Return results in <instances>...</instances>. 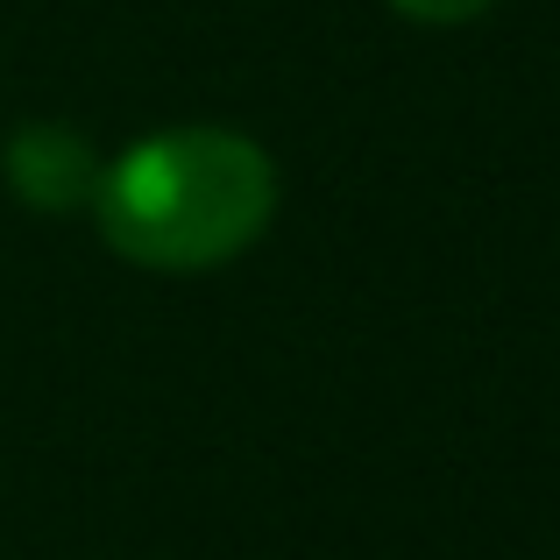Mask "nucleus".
<instances>
[{
    "label": "nucleus",
    "mask_w": 560,
    "mask_h": 560,
    "mask_svg": "<svg viewBox=\"0 0 560 560\" xmlns=\"http://www.w3.org/2000/svg\"><path fill=\"white\" fill-rule=\"evenodd\" d=\"M100 234L142 270H213L277 213V171L234 128H171L100 171Z\"/></svg>",
    "instance_id": "obj_1"
},
{
    "label": "nucleus",
    "mask_w": 560,
    "mask_h": 560,
    "mask_svg": "<svg viewBox=\"0 0 560 560\" xmlns=\"http://www.w3.org/2000/svg\"><path fill=\"white\" fill-rule=\"evenodd\" d=\"M8 185L36 213H79L100 191V156L79 128L65 121H28L8 136Z\"/></svg>",
    "instance_id": "obj_2"
},
{
    "label": "nucleus",
    "mask_w": 560,
    "mask_h": 560,
    "mask_svg": "<svg viewBox=\"0 0 560 560\" xmlns=\"http://www.w3.org/2000/svg\"><path fill=\"white\" fill-rule=\"evenodd\" d=\"M397 14H411V22H476L482 8H497V0H390Z\"/></svg>",
    "instance_id": "obj_3"
}]
</instances>
